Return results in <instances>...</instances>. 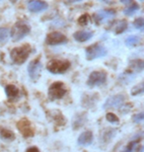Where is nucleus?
I'll return each mask as SVG.
<instances>
[{
	"instance_id": "obj_1",
	"label": "nucleus",
	"mask_w": 144,
	"mask_h": 152,
	"mask_svg": "<svg viewBox=\"0 0 144 152\" xmlns=\"http://www.w3.org/2000/svg\"><path fill=\"white\" fill-rule=\"evenodd\" d=\"M31 51H32L31 45L29 44H26L23 45L22 47L14 48L11 50L10 56L14 63H16V64H23L29 57Z\"/></svg>"
},
{
	"instance_id": "obj_2",
	"label": "nucleus",
	"mask_w": 144,
	"mask_h": 152,
	"mask_svg": "<svg viewBox=\"0 0 144 152\" xmlns=\"http://www.w3.org/2000/svg\"><path fill=\"white\" fill-rule=\"evenodd\" d=\"M69 67L70 62L63 59H53L47 65L48 70L53 74H62L68 70Z\"/></svg>"
},
{
	"instance_id": "obj_3",
	"label": "nucleus",
	"mask_w": 144,
	"mask_h": 152,
	"mask_svg": "<svg viewBox=\"0 0 144 152\" xmlns=\"http://www.w3.org/2000/svg\"><path fill=\"white\" fill-rule=\"evenodd\" d=\"M30 33V27L24 22H18L11 30V38L14 42L22 39Z\"/></svg>"
},
{
	"instance_id": "obj_4",
	"label": "nucleus",
	"mask_w": 144,
	"mask_h": 152,
	"mask_svg": "<svg viewBox=\"0 0 144 152\" xmlns=\"http://www.w3.org/2000/svg\"><path fill=\"white\" fill-rule=\"evenodd\" d=\"M107 54V50L105 47L98 44H94L86 48V57L88 60H94L99 57L105 56Z\"/></svg>"
},
{
	"instance_id": "obj_5",
	"label": "nucleus",
	"mask_w": 144,
	"mask_h": 152,
	"mask_svg": "<svg viewBox=\"0 0 144 152\" xmlns=\"http://www.w3.org/2000/svg\"><path fill=\"white\" fill-rule=\"evenodd\" d=\"M65 93L66 88L62 82H54L48 88V96L53 100L61 99L65 95Z\"/></svg>"
},
{
	"instance_id": "obj_6",
	"label": "nucleus",
	"mask_w": 144,
	"mask_h": 152,
	"mask_svg": "<svg viewBox=\"0 0 144 152\" xmlns=\"http://www.w3.org/2000/svg\"><path fill=\"white\" fill-rule=\"evenodd\" d=\"M107 80V74L104 71H93L89 76L87 80V85L91 87L100 86L104 84Z\"/></svg>"
},
{
	"instance_id": "obj_7",
	"label": "nucleus",
	"mask_w": 144,
	"mask_h": 152,
	"mask_svg": "<svg viewBox=\"0 0 144 152\" xmlns=\"http://www.w3.org/2000/svg\"><path fill=\"white\" fill-rule=\"evenodd\" d=\"M17 129L20 130V132L22 133L24 137H31L34 135V129L32 126V124L30 123L28 120L23 118V120L19 121L17 123Z\"/></svg>"
},
{
	"instance_id": "obj_8",
	"label": "nucleus",
	"mask_w": 144,
	"mask_h": 152,
	"mask_svg": "<svg viewBox=\"0 0 144 152\" xmlns=\"http://www.w3.org/2000/svg\"><path fill=\"white\" fill-rule=\"evenodd\" d=\"M28 72L32 80L36 81L39 78L42 72V63L39 59H35L30 63L28 66Z\"/></svg>"
},
{
	"instance_id": "obj_9",
	"label": "nucleus",
	"mask_w": 144,
	"mask_h": 152,
	"mask_svg": "<svg viewBox=\"0 0 144 152\" xmlns=\"http://www.w3.org/2000/svg\"><path fill=\"white\" fill-rule=\"evenodd\" d=\"M66 41H67V39L63 34H61L59 32H53L48 35L45 42H47L48 45H56L63 44V42H65Z\"/></svg>"
},
{
	"instance_id": "obj_10",
	"label": "nucleus",
	"mask_w": 144,
	"mask_h": 152,
	"mask_svg": "<svg viewBox=\"0 0 144 152\" xmlns=\"http://www.w3.org/2000/svg\"><path fill=\"white\" fill-rule=\"evenodd\" d=\"M115 16L114 10H102L94 14V19L96 24H102L104 22L111 20Z\"/></svg>"
},
{
	"instance_id": "obj_11",
	"label": "nucleus",
	"mask_w": 144,
	"mask_h": 152,
	"mask_svg": "<svg viewBox=\"0 0 144 152\" xmlns=\"http://www.w3.org/2000/svg\"><path fill=\"white\" fill-rule=\"evenodd\" d=\"M124 95H115L113 96L111 98L107 100V102L104 104V107L106 109L109 108H118L119 106H121L124 102Z\"/></svg>"
},
{
	"instance_id": "obj_12",
	"label": "nucleus",
	"mask_w": 144,
	"mask_h": 152,
	"mask_svg": "<svg viewBox=\"0 0 144 152\" xmlns=\"http://www.w3.org/2000/svg\"><path fill=\"white\" fill-rule=\"evenodd\" d=\"M28 8L31 12H34V13L42 12L45 11V9H48V3L42 1V0H35V1H32L28 5Z\"/></svg>"
},
{
	"instance_id": "obj_13",
	"label": "nucleus",
	"mask_w": 144,
	"mask_h": 152,
	"mask_svg": "<svg viewBox=\"0 0 144 152\" xmlns=\"http://www.w3.org/2000/svg\"><path fill=\"white\" fill-rule=\"evenodd\" d=\"M93 142V133L91 132H82L78 137V143L80 145H90Z\"/></svg>"
},
{
	"instance_id": "obj_14",
	"label": "nucleus",
	"mask_w": 144,
	"mask_h": 152,
	"mask_svg": "<svg viewBox=\"0 0 144 152\" xmlns=\"http://www.w3.org/2000/svg\"><path fill=\"white\" fill-rule=\"evenodd\" d=\"M5 92H6V95L8 97V99H10V100H15L20 94L19 89L13 84L7 85L5 88Z\"/></svg>"
},
{
	"instance_id": "obj_15",
	"label": "nucleus",
	"mask_w": 144,
	"mask_h": 152,
	"mask_svg": "<svg viewBox=\"0 0 144 152\" xmlns=\"http://www.w3.org/2000/svg\"><path fill=\"white\" fill-rule=\"evenodd\" d=\"M73 37H74V39L77 42H83L89 41V39L93 37V33L86 32V31H78V32L74 33V36H73Z\"/></svg>"
},
{
	"instance_id": "obj_16",
	"label": "nucleus",
	"mask_w": 144,
	"mask_h": 152,
	"mask_svg": "<svg viewBox=\"0 0 144 152\" xmlns=\"http://www.w3.org/2000/svg\"><path fill=\"white\" fill-rule=\"evenodd\" d=\"M127 28V23L125 20H121V21H116L113 25V30L115 34H121L122 32L125 31V29Z\"/></svg>"
},
{
	"instance_id": "obj_17",
	"label": "nucleus",
	"mask_w": 144,
	"mask_h": 152,
	"mask_svg": "<svg viewBox=\"0 0 144 152\" xmlns=\"http://www.w3.org/2000/svg\"><path fill=\"white\" fill-rule=\"evenodd\" d=\"M143 69V61L141 59H137V60H133V61L130 62L129 67H128V70H131L133 72H139Z\"/></svg>"
},
{
	"instance_id": "obj_18",
	"label": "nucleus",
	"mask_w": 144,
	"mask_h": 152,
	"mask_svg": "<svg viewBox=\"0 0 144 152\" xmlns=\"http://www.w3.org/2000/svg\"><path fill=\"white\" fill-rule=\"evenodd\" d=\"M10 32L7 28H0V45H5L8 42Z\"/></svg>"
},
{
	"instance_id": "obj_19",
	"label": "nucleus",
	"mask_w": 144,
	"mask_h": 152,
	"mask_svg": "<svg viewBox=\"0 0 144 152\" xmlns=\"http://www.w3.org/2000/svg\"><path fill=\"white\" fill-rule=\"evenodd\" d=\"M140 42V38L137 37V36H130L125 39V44L128 47H135V45H138Z\"/></svg>"
},
{
	"instance_id": "obj_20",
	"label": "nucleus",
	"mask_w": 144,
	"mask_h": 152,
	"mask_svg": "<svg viewBox=\"0 0 144 152\" xmlns=\"http://www.w3.org/2000/svg\"><path fill=\"white\" fill-rule=\"evenodd\" d=\"M0 135H1L2 138L6 139V140H13L15 135L14 133L11 132V130H8V129H1V132H0Z\"/></svg>"
},
{
	"instance_id": "obj_21",
	"label": "nucleus",
	"mask_w": 144,
	"mask_h": 152,
	"mask_svg": "<svg viewBox=\"0 0 144 152\" xmlns=\"http://www.w3.org/2000/svg\"><path fill=\"white\" fill-rule=\"evenodd\" d=\"M139 9V6L138 4H136V3H133V4H131L128 6L127 8L124 9V14L127 15V16H131L133 13H135V12Z\"/></svg>"
},
{
	"instance_id": "obj_22",
	"label": "nucleus",
	"mask_w": 144,
	"mask_h": 152,
	"mask_svg": "<svg viewBox=\"0 0 144 152\" xmlns=\"http://www.w3.org/2000/svg\"><path fill=\"white\" fill-rule=\"evenodd\" d=\"M90 22V16L88 14H84L78 19V23L80 24L81 26H86L88 25V23Z\"/></svg>"
},
{
	"instance_id": "obj_23",
	"label": "nucleus",
	"mask_w": 144,
	"mask_h": 152,
	"mask_svg": "<svg viewBox=\"0 0 144 152\" xmlns=\"http://www.w3.org/2000/svg\"><path fill=\"white\" fill-rule=\"evenodd\" d=\"M142 92H143V84L140 83L138 85H136V86L131 90V95L135 96V95H138V94H141Z\"/></svg>"
},
{
	"instance_id": "obj_24",
	"label": "nucleus",
	"mask_w": 144,
	"mask_h": 152,
	"mask_svg": "<svg viewBox=\"0 0 144 152\" xmlns=\"http://www.w3.org/2000/svg\"><path fill=\"white\" fill-rule=\"evenodd\" d=\"M106 118H107V121H110V123H113V124L118 123V118L116 117L115 115L112 114V113H108V114H107Z\"/></svg>"
},
{
	"instance_id": "obj_25",
	"label": "nucleus",
	"mask_w": 144,
	"mask_h": 152,
	"mask_svg": "<svg viewBox=\"0 0 144 152\" xmlns=\"http://www.w3.org/2000/svg\"><path fill=\"white\" fill-rule=\"evenodd\" d=\"M134 27H135L136 29H142L143 26H144V20L142 18H138V19H136L134 21Z\"/></svg>"
},
{
	"instance_id": "obj_26",
	"label": "nucleus",
	"mask_w": 144,
	"mask_h": 152,
	"mask_svg": "<svg viewBox=\"0 0 144 152\" xmlns=\"http://www.w3.org/2000/svg\"><path fill=\"white\" fill-rule=\"evenodd\" d=\"M136 143H137V141H131L130 143L126 146V148H125V150L124 152H131L133 150L134 146L136 145Z\"/></svg>"
},
{
	"instance_id": "obj_27",
	"label": "nucleus",
	"mask_w": 144,
	"mask_h": 152,
	"mask_svg": "<svg viewBox=\"0 0 144 152\" xmlns=\"http://www.w3.org/2000/svg\"><path fill=\"white\" fill-rule=\"evenodd\" d=\"M143 118H144V115L142 113H140L138 115H134V117H133V121H136V123H139V121H143Z\"/></svg>"
},
{
	"instance_id": "obj_28",
	"label": "nucleus",
	"mask_w": 144,
	"mask_h": 152,
	"mask_svg": "<svg viewBox=\"0 0 144 152\" xmlns=\"http://www.w3.org/2000/svg\"><path fill=\"white\" fill-rule=\"evenodd\" d=\"M26 152H39V150L37 147L33 146V147H30V148H28V149L26 150Z\"/></svg>"
},
{
	"instance_id": "obj_29",
	"label": "nucleus",
	"mask_w": 144,
	"mask_h": 152,
	"mask_svg": "<svg viewBox=\"0 0 144 152\" xmlns=\"http://www.w3.org/2000/svg\"><path fill=\"white\" fill-rule=\"evenodd\" d=\"M131 1V0H121V3H124V4H128Z\"/></svg>"
},
{
	"instance_id": "obj_30",
	"label": "nucleus",
	"mask_w": 144,
	"mask_h": 152,
	"mask_svg": "<svg viewBox=\"0 0 144 152\" xmlns=\"http://www.w3.org/2000/svg\"><path fill=\"white\" fill-rule=\"evenodd\" d=\"M12 1H14V2H15V1H17V0H12Z\"/></svg>"
}]
</instances>
